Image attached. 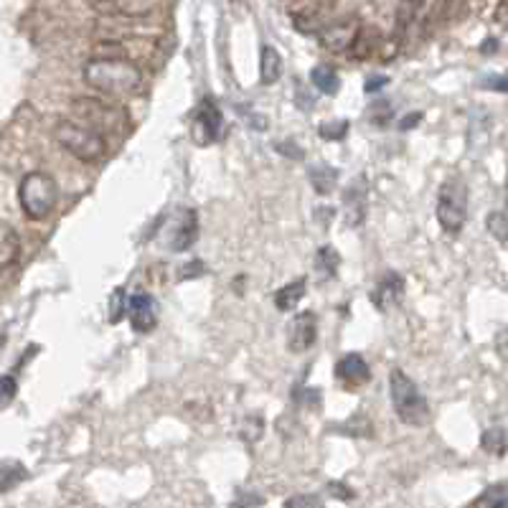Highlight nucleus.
Returning a JSON list of instances; mask_svg holds the SVG:
<instances>
[{"mask_svg":"<svg viewBox=\"0 0 508 508\" xmlns=\"http://www.w3.org/2000/svg\"><path fill=\"white\" fill-rule=\"evenodd\" d=\"M387 84H389L387 74H374V76H369V79H366V87H363V92H366V94H374V92L384 90Z\"/></svg>","mask_w":508,"mask_h":508,"instance_id":"38","label":"nucleus"},{"mask_svg":"<svg viewBox=\"0 0 508 508\" xmlns=\"http://www.w3.org/2000/svg\"><path fill=\"white\" fill-rule=\"evenodd\" d=\"M419 11H422V0H399L397 15H394V23H397V39H402L404 33L409 31V26L417 21Z\"/></svg>","mask_w":508,"mask_h":508,"instance_id":"23","label":"nucleus"},{"mask_svg":"<svg viewBox=\"0 0 508 508\" xmlns=\"http://www.w3.org/2000/svg\"><path fill=\"white\" fill-rule=\"evenodd\" d=\"M244 504H252V506H262V498H240V501H234V506H244Z\"/></svg>","mask_w":508,"mask_h":508,"instance_id":"41","label":"nucleus"},{"mask_svg":"<svg viewBox=\"0 0 508 508\" xmlns=\"http://www.w3.org/2000/svg\"><path fill=\"white\" fill-rule=\"evenodd\" d=\"M341 433L354 434V437H369V434H374V425H372V419L366 417L363 412H359L356 417H351L348 422L341 425Z\"/></svg>","mask_w":508,"mask_h":508,"instance_id":"28","label":"nucleus"},{"mask_svg":"<svg viewBox=\"0 0 508 508\" xmlns=\"http://www.w3.org/2000/svg\"><path fill=\"white\" fill-rule=\"evenodd\" d=\"M26 465H21L18 460H3L0 463V494L13 491L18 483L26 480Z\"/></svg>","mask_w":508,"mask_h":508,"instance_id":"24","label":"nucleus"},{"mask_svg":"<svg viewBox=\"0 0 508 508\" xmlns=\"http://www.w3.org/2000/svg\"><path fill=\"white\" fill-rule=\"evenodd\" d=\"M480 87L491 92H508V74H488L480 79Z\"/></svg>","mask_w":508,"mask_h":508,"instance_id":"34","label":"nucleus"},{"mask_svg":"<svg viewBox=\"0 0 508 508\" xmlns=\"http://www.w3.org/2000/svg\"><path fill=\"white\" fill-rule=\"evenodd\" d=\"M295 102H298V107L302 109V112H313L315 107V97L311 94V90L302 84V82H295Z\"/></svg>","mask_w":508,"mask_h":508,"instance_id":"33","label":"nucleus"},{"mask_svg":"<svg viewBox=\"0 0 508 508\" xmlns=\"http://www.w3.org/2000/svg\"><path fill=\"white\" fill-rule=\"evenodd\" d=\"M437 222L445 234H460L468 219V188L460 179H448L437 191Z\"/></svg>","mask_w":508,"mask_h":508,"instance_id":"5","label":"nucleus"},{"mask_svg":"<svg viewBox=\"0 0 508 508\" xmlns=\"http://www.w3.org/2000/svg\"><path fill=\"white\" fill-rule=\"evenodd\" d=\"M127 315V293L125 287H115V293L109 295V308H107V320L115 326Z\"/></svg>","mask_w":508,"mask_h":508,"instance_id":"27","label":"nucleus"},{"mask_svg":"<svg viewBox=\"0 0 508 508\" xmlns=\"http://www.w3.org/2000/svg\"><path fill=\"white\" fill-rule=\"evenodd\" d=\"M379 46H381L379 31L369 29V26H361L359 33H356V39H354V44L348 48V57L354 61L372 59V54H374Z\"/></svg>","mask_w":508,"mask_h":508,"instance_id":"16","label":"nucleus"},{"mask_svg":"<svg viewBox=\"0 0 508 508\" xmlns=\"http://www.w3.org/2000/svg\"><path fill=\"white\" fill-rule=\"evenodd\" d=\"M84 82L105 97H130L143 87L140 66L122 57H92L82 69Z\"/></svg>","mask_w":508,"mask_h":508,"instance_id":"1","label":"nucleus"},{"mask_svg":"<svg viewBox=\"0 0 508 508\" xmlns=\"http://www.w3.org/2000/svg\"><path fill=\"white\" fill-rule=\"evenodd\" d=\"M369 118H372L376 127H384V125L391 122V118H394V107L384 102V100H379V102H374L372 109H369Z\"/></svg>","mask_w":508,"mask_h":508,"instance_id":"31","label":"nucleus"},{"mask_svg":"<svg viewBox=\"0 0 508 508\" xmlns=\"http://www.w3.org/2000/svg\"><path fill=\"white\" fill-rule=\"evenodd\" d=\"M448 3V15L450 18H455V15L460 13V8H463L465 0H445Z\"/></svg>","mask_w":508,"mask_h":508,"instance_id":"40","label":"nucleus"},{"mask_svg":"<svg viewBox=\"0 0 508 508\" xmlns=\"http://www.w3.org/2000/svg\"><path fill=\"white\" fill-rule=\"evenodd\" d=\"M341 267V254L333 244H323L318 252H315V272L320 280H333L338 275Z\"/></svg>","mask_w":508,"mask_h":508,"instance_id":"19","label":"nucleus"},{"mask_svg":"<svg viewBox=\"0 0 508 508\" xmlns=\"http://www.w3.org/2000/svg\"><path fill=\"white\" fill-rule=\"evenodd\" d=\"M422 120V112H415V115H407L402 122H399V127L402 130H412V127H417V122Z\"/></svg>","mask_w":508,"mask_h":508,"instance_id":"39","label":"nucleus"},{"mask_svg":"<svg viewBox=\"0 0 508 508\" xmlns=\"http://www.w3.org/2000/svg\"><path fill=\"white\" fill-rule=\"evenodd\" d=\"M285 506L287 508L323 506V501H320V498H315V495H293V498H287V501H285Z\"/></svg>","mask_w":508,"mask_h":508,"instance_id":"37","label":"nucleus"},{"mask_svg":"<svg viewBox=\"0 0 508 508\" xmlns=\"http://www.w3.org/2000/svg\"><path fill=\"white\" fill-rule=\"evenodd\" d=\"M480 445L486 452H491V455H504L508 448V437H506V430L504 427H488L483 437H480Z\"/></svg>","mask_w":508,"mask_h":508,"instance_id":"25","label":"nucleus"},{"mask_svg":"<svg viewBox=\"0 0 508 508\" xmlns=\"http://www.w3.org/2000/svg\"><path fill=\"white\" fill-rule=\"evenodd\" d=\"M21 254V240L11 226L0 224V269L11 267Z\"/></svg>","mask_w":508,"mask_h":508,"instance_id":"22","label":"nucleus"},{"mask_svg":"<svg viewBox=\"0 0 508 508\" xmlns=\"http://www.w3.org/2000/svg\"><path fill=\"white\" fill-rule=\"evenodd\" d=\"M127 318L137 333H150L158 326V302L150 293H135L127 300Z\"/></svg>","mask_w":508,"mask_h":508,"instance_id":"13","label":"nucleus"},{"mask_svg":"<svg viewBox=\"0 0 508 508\" xmlns=\"http://www.w3.org/2000/svg\"><path fill=\"white\" fill-rule=\"evenodd\" d=\"M336 376L344 381L348 389L363 387L372 379V369L361 354H346L344 359L336 363Z\"/></svg>","mask_w":508,"mask_h":508,"instance_id":"14","label":"nucleus"},{"mask_svg":"<svg viewBox=\"0 0 508 508\" xmlns=\"http://www.w3.org/2000/svg\"><path fill=\"white\" fill-rule=\"evenodd\" d=\"M311 82H313L315 90L320 92V94H328V97L338 94V90H341V76H338V72L330 64L313 66L311 69Z\"/></svg>","mask_w":508,"mask_h":508,"instance_id":"18","label":"nucleus"},{"mask_svg":"<svg viewBox=\"0 0 508 508\" xmlns=\"http://www.w3.org/2000/svg\"><path fill=\"white\" fill-rule=\"evenodd\" d=\"M18 201H21V211L31 222H44L59 204V186L54 176H48L44 171H33L21 179Z\"/></svg>","mask_w":508,"mask_h":508,"instance_id":"4","label":"nucleus"},{"mask_svg":"<svg viewBox=\"0 0 508 508\" xmlns=\"http://www.w3.org/2000/svg\"><path fill=\"white\" fill-rule=\"evenodd\" d=\"M206 269H204V262H186V265H180L179 269V280H191V277H198V275H204Z\"/></svg>","mask_w":508,"mask_h":508,"instance_id":"35","label":"nucleus"},{"mask_svg":"<svg viewBox=\"0 0 508 508\" xmlns=\"http://www.w3.org/2000/svg\"><path fill=\"white\" fill-rule=\"evenodd\" d=\"M198 240V216L194 209H173L158 226V244L171 252H186Z\"/></svg>","mask_w":508,"mask_h":508,"instance_id":"6","label":"nucleus"},{"mask_svg":"<svg viewBox=\"0 0 508 508\" xmlns=\"http://www.w3.org/2000/svg\"><path fill=\"white\" fill-rule=\"evenodd\" d=\"M94 8L112 18H140L150 13L153 0H94Z\"/></svg>","mask_w":508,"mask_h":508,"instance_id":"15","label":"nucleus"},{"mask_svg":"<svg viewBox=\"0 0 508 508\" xmlns=\"http://www.w3.org/2000/svg\"><path fill=\"white\" fill-rule=\"evenodd\" d=\"M344 209H346V224L351 229H359L366 222L369 214V186H366V176L351 180V186L344 194Z\"/></svg>","mask_w":508,"mask_h":508,"instance_id":"10","label":"nucleus"},{"mask_svg":"<svg viewBox=\"0 0 508 508\" xmlns=\"http://www.w3.org/2000/svg\"><path fill=\"white\" fill-rule=\"evenodd\" d=\"M361 23L359 18H341V21H333V23H326L323 29L318 31V41L320 46L330 51V54H344L351 48L356 33H359Z\"/></svg>","mask_w":508,"mask_h":508,"instance_id":"9","label":"nucleus"},{"mask_svg":"<svg viewBox=\"0 0 508 508\" xmlns=\"http://www.w3.org/2000/svg\"><path fill=\"white\" fill-rule=\"evenodd\" d=\"M486 224H488V232L494 234L495 240L508 247V214L494 211V214H488Z\"/></svg>","mask_w":508,"mask_h":508,"instance_id":"30","label":"nucleus"},{"mask_svg":"<svg viewBox=\"0 0 508 508\" xmlns=\"http://www.w3.org/2000/svg\"><path fill=\"white\" fill-rule=\"evenodd\" d=\"M318 338V318L311 311L298 313L287 326V348L293 354H305Z\"/></svg>","mask_w":508,"mask_h":508,"instance_id":"11","label":"nucleus"},{"mask_svg":"<svg viewBox=\"0 0 508 508\" xmlns=\"http://www.w3.org/2000/svg\"><path fill=\"white\" fill-rule=\"evenodd\" d=\"M473 506H478V508L508 506L506 486H491V488H486V491H483V494L473 501Z\"/></svg>","mask_w":508,"mask_h":508,"instance_id":"26","label":"nucleus"},{"mask_svg":"<svg viewBox=\"0 0 508 508\" xmlns=\"http://www.w3.org/2000/svg\"><path fill=\"white\" fill-rule=\"evenodd\" d=\"M348 127H351V122L348 120H330V122H323V125L318 127V135H320L323 140L338 143V140H346Z\"/></svg>","mask_w":508,"mask_h":508,"instance_id":"29","label":"nucleus"},{"mask_svg":"<svg viewBox=\"0 0 508 508\" xmlns=\"http://www.w3.org/2000/svg\"><path fill=\"white\" fill-rule=\"evenodd\" d=\"M191 135H194L196 145H201V148L222 140V135H224V118H222V109L216 107L214 100H206L204 105L196 109Z\"/></svg>","mask_w":508,"mask_h":508,"instance_id":"8","label":"nucleus"},{"mask_svg":"<svg viewBox=\"0 0 508 508\" xmlns=\"http://www.w3.org/2000/svg\"><path fill=\"white\" fill-rule=\"evenodd\" d=\"M305 285H308L305 277H300V280H295V283L283 285V287L275 293V305H277V311H283V313H287V311H295L300 300L305 298Z\"/></svg>","mask_w":508,"mask_h":508,"instance_id":"21","label":"nucleus"},{"mask_svg":"<svg viewBox=\"0 0 508 508\" xmlns=\"http://www.w3.org/2000/svg\"><path fill=\"white\" fill-rule=\"evenodd\" d=\"M15 391H18V381H15V376H11V374L0 376V409L13 402Z\"/></svg>","mask_w":508,"mask_h":508,"instance_id":"32","label":"nucleus"},{"mask_svg":"<svg viewBox=\"0 0 508 508\" xmlns=\"http://www.w3.org/2000/svg\"><path fill=\"white\" fill-rule=\"evenodd\" d=\"M369 300L376 305V311L387 313L399 308L404 300V277L399 272H387L381 275V280L376 283V287L369 293Z\"/></svg>","mask_w":508,"mask_h":508,"instance_id":"12","label":"nucleus"},{"mask_svg":"<svg viewBox=\"0 0 508 508\" xmlns=\"http://www.w3.org/2000/svg\"><path fill=\"white\" fill-rule=\"evenodd\" d=\"M389 397H391V407L397 417L402 419L404 425L422 427L430 422V404L419 391L417 381L404 374L402 369L389 372Z\"/></svg>","mask_w":508,"mask_h":508,"instance_id":"2","label":"nucleus"},{"mask_svg":"<svg viewBox=\"0 0 508 508\" xmlns=\"http://www.w3.org/2000/svg\"><path fill=\"white\" fill-rule=\"evenodd\" d=\"M283 76V57L275 46H262L259 54V79L262 84H275Z\"/></svg>","mask_w":508,"mask_h":508,"instance_id":"17","label":"nucleus"},{"mask_svg":"<svg viewBox=\"0 0 508 508\" xmlns=\"http://www.w3.org/2000/svg\"><path fill=\"white\" fill-rule=\"evenodd\" d=\"M54 140L59 143L61 150L74 155L82 163H97L107 153V140L100 130H94L84 122L61 120L54 127Z\"/></svg>","mask_w":508,"mask_h":508,"instance_id":"3","label":"nucleus"},{"mask_svg":"<svg viewBox=\"0 0 508 508\" xmlns=\"http://www.w3.org/2000/svg\"><path fill=\"white\" fill-rule=\"evenodd\" d=\"M72 109H74L79 120L94 127V130H115V133H120V130L127 127V112L118 105L102 102V100L82 97V100H74Z\"/></svg>","mask_w":508,"mask_h":508,"instance_id":"7","label":"nucleus"},{"mask_svg":"<svg viewBox=\"0 0 508 508\" xmlns=\"http://www.w3.org/2000/svg\"><path fill=\"white\" fill-rule=\"evenodd\" d=\"M275 150H277V153H283V155H287V158H293V161H302V155H305V153H302V150H300L293 140H290V143H287V140L275 143Z\"/></svg>","mask_w":508,"mask_h":508,"instance_id":"36","label":"nucleus"},{"mask_svg":"<svg viewBox=\"0 0 508 508\" xmlns=\"http://www.w3.org/2000/svg\"><path fill=\"white\" fill-rule=\"evenodd\" d=\"M308 179H311L315 194L328 196L336 188V183H338V171L330 168L328 163H315L308 168Z\"/></svg>","mask_w":508,"mask_h":508,"instance_id":"20","label":"nucleus"}]
</instances>
